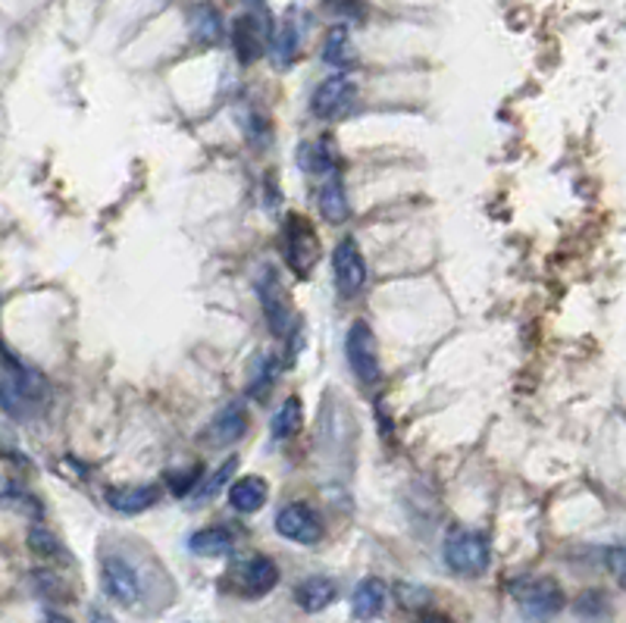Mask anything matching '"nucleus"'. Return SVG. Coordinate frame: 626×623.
Here are the masks:
<instances>
[{"instance_id":"1","label":"nucleus","mask_w":626,"mask_h":623,"mask_svg":"<svg viewBox=\"0 0 626 623\" xmlns=\"http://www.w3.org/2000/svg\"><path fill=\"white\" fill-rule=\"evenodd\" d=\"M273 16L263 3H251L244 7L232 22V47L241 66H254L270 54V42H273Z\"/></svg>"},{"instance_id":"2","label":"nucleus","mask_w":626,"mask_h":623,"mask_svg":"<svg viewBox=\"0 0 626 623\" xmlns=\"http://www.w3.org/2000/svg\"><path fill=\"white\" fill-rule=\"evenodd\" d=\"M511 596L517 602V611L523 614V621L530 623H548L555 621L564 611V589L558 580L551 577H526L511 586Z\"/></svg>"},{"instance_id":"3","label":"nucleus","mask_w":626,"mask_h":623,"mask_svg":"<svg viewBox=\"0 0 626 623\" xmlns=\"http://www.w3.org/2000/svg\"><path fill=\"white\" fill-rule=\"evenodd\" d=\"M282 254L285 263L298 273L310 276L317 260H320V236L314 229V223L301 214H288L282 223Z\"/></svg>"},{"instance_id":"4","label":"nucleus","mask_w":626,"mask_h":623,"mask_svg":"<svg viewBox=\"0 0 626 623\" xmlns=\"http://www.w3.org/2000/svg\"><path fill=\"white\" fill-rule=\"evenodd\" d=\"M445 564L457 577H482L492 564V542L479 530H457L445 542Z\"/></svg>"},{"instance_id":"5","label":"nucleus","mask_w":626,"mask_h":623,"mask_svg":"<svg viewBox=\"0 0 626 623\" xmlns=\"http://www.w3.org/2000/svg\"><path fill=\"white\" fill-rule=\"evenodd\" d=\"M44 395H47V386L32 370H16V373H7L0 380V408L16 420L38 414L44 405Z\"/></svg>"},{"instance_id":"6","label":"nucleus","mask_w":626,"mask_h":623,"mask_svg":"<svg viewBox=\"0 0 626 623\" xmlns=\"http://www.w3.org/2000/svg\"><path fill=\"white\" fill-rule=\"evenodd\" d=\"M345 358L351 373L364 383L376 386L383 380V364H379V348H376V332L367 320H354L345 336Z\"/></svg>"},{"instance_id":"7","label":"nucleus","mask_w":626,"mask_h":623,"mask_svg":"<svg viewBox=\"0 0 626 623\" xmlns=\"http://www.w3.org/2000/svg\"><path fill=\"white\" fill-rule=\"evenodd\" d=\"M101 589L110 602L119 608H135L141 602V577L135 564L123 555H104L101 558Z\"/></svg>"},{"instance_id":"8","label":"nucleus","mask_w":626,"mask_h":623,"mask_svg":"<svg viewBox=\"0 0 626 623\" xmlns=\"http://www.w3.org/2000/svg\"><path fill=\"white\" fill-rule=\"evenodd\" d=\"M258 295L270 332L276 339L292 336L295 332V307H292V298H288L285 285H282L280 276L273 270H263V276L258 280Z\"/></svg>"},{"instance_id":"9","label":"nucleus","mask_w":626,"mask_h":623,"mask_svg":"<svg viewBox=\"0 0 626 623\" xmlns=\"http://www.w3.org/2000/svg\"><path fill=\"white\" fill-rule=\"evenodd\" d=\"M332 273H335V288H339L342 302H351V298H357L364 292L369 276L367 260H364L357 241L351 236H345L335 245V251H332Z\"/></svg>"},{"instance_id":"10","label":"nucleus","mask_w":626,"mask_h":623,"mask_svg":"<svg viewBox=\"0 0 626 623\" xmlns=\"http://www.w3.org/2000/svg\"><path fill=\"white\" fill-rule=\"evenodd\" d=\"M357 82L348 76V72H339V76H332V79H326L317 86L314 91V101H310V110H314V116H320V120H342L348 116L354 104H357Z\"/></svg>"},{"instance_id":"11","label":"nucleus","mask_w":626,"mask_h":623,"mask_svg":"<svg viewBox=\"0 0 626 623\" xmlns=\"http://www.w3.org/2000/svg\"><path fill=\"white\" fill-rule=\"evenodd\" d=\"M276 533L288 542H295V545H320L323 520L310 505L292 501V505L280 508V514H276Z\"/></svg>"},{"instance_id":"12","label":"nucleus","mask_w":626,"mask_h":623,"mask_svg":"<svg viewBox=\"0 0 626 623\" xmlns=\"http://www.w3.org/2000/svg\"><path fill=\"white\" fill-rule=\"evenodd\" d=\"M280 577L282 574L276 560L270 558V555H254V558H248L238 567V592L244 599H263V596H270L280 586Z\"/></svg>"},{"instance_id":"13","label":"nucleus","mask_w":626,"mask_h":623,"mask_svg":"<svg viewBox=\"0 0 626 623\" xmlns=\"http://www.w3.org/2000/svg\"><path fill=\"white\" fill-rule=\"evenodd\" d=\"M107 505L116 511V514H145L151 511L153 505L160 501V489L157 486H113L104 492Z\"/></svg>"},{"instance_id":"14","label":"nucleus","mask_w":626,"mask_h":623,"mask_svg":"<svg viewBox=\"0 0 626 623\" xmlns=\"http://www.w3.org/2000/svg\"><path fill=\"white\" fill-rule=\"evenodd\" d=\"M389 604V586L379 577H367L357 582L354 596H351V611L357 621H376Z\"/></svg>"},{"instance_id":"15","label":"nucleus","mask_w":626,"mask_h":623,"mask_svg":"<svg viewBox=\"0 0 626 623\" xmlns=\"http://www.w3.org/2000/svg\"><path fill=\"white\" fill-rule=\"evenodd\" d=\"M335 599H339V582L320 577V574L301 580L295 589V602L304 614H320L329 604H335Z\"/></svg>"},{"instance_id":"16","label":"nucleus","mask_w":626,"mask_h":623,"mask_svg":"<svg viewBox=\"0 0 626 623\" xmlns=\"http://www.w3.org/2000/svg\"><path fill=\"white\" fill-rule=\"evenodd\" d=\"M270 498V483L263 476H238L229 486V505L238 514H258Z\"/></svg>"},{"instance_id":"17","label":"nucleus","mask_w":626,"mask_h":623,"mask_svg":"<svg viewBox=\"0 0 626 623\" xmlns=\"http://www.w3.org/2000/svg\"><path fill=\"white\" fill-rule=\"evenodd\" d=\"M298 167H301L310 179L323 182V179L339 172V157H335L332 145H329L326 138L323 141H304L301 151H298Z\"/></svg>"},{"instance_id":"18","label":"nucleus","mask_w":626,"mask_h":623,"mask_svg":"<svg viewBox=\"0 0 626 623\" xmlns=\"http://www.w3.org/2000/svg\"><path fill=\"white\" fill-rule=\"evenodd\" d=\"M232 548H236V539L226 526H207L189 536V552L197 558H226L232 555Z\"/></svg>"},{"instance_id":"19","label":"nucleus","mask_w":626,"mask_h":623,"mask_svg":"<svg viewBox=\"0 0 626 623\" xmlns=\"http://www.w3.org/2000/svg\"><path fill=\"white\" fill-rule=\"evenodd\" d=\"M244 432H248V414H244V408L241 405H226L214 417V423L207 430V439L214 445H232Z\"/></svg>"},{"instance_id":"20","label":"nucleus","mask_w":626,"mask_h":623,"mask_svg":"<svg viewBox=\"0 0 626 623\" xmlns=\"http://www.w3.org/2000/svg\"><path fill=\"white\" fill-rule=\"evenodd\" d=\"M317 204H320V214L329 219V223H345L348 216V194L345 182H342V172L329 175L320 182L317 189Z\"/></svg>"},{"instance_id":"21","label":"nucleus","mask_w":626,"mask_h":623,"mask_svg":"<svg viewBox=\"0 0 626 623\" xmlns=\"http://www.w3.org/2000/svg\"><path fill=\"white\" fill-rule=\"evenodd\" d=\"M298 50H301V25L295 20H282L280 25L273 29V42H270L273 60H276V66L285 69L288 64H295Z\"/></svg>"},{"instance_id":"22","label":"nucleus","mask_w":626,"mask_h":623,"mask_svg":"<svg viewBox=\"0 0 626 623\" xmlns=\"http://www.w3.org/2000/svg\"><path fill=\"white\" fill-rule=\"evenodd\" d=\"M323 60L335 69H351L357 64V50H354V42H351V32L345 25H332V32L326 35L323 44Z\"/></svg>"},{"instance_id":"23","label":"nucleus","mask_w":626,"mask_h":623,"mask_svg":"<svg viewBox=\"0 0 626 623\" xmlns=\"http://www.w3.org/2000/svg\"><path fill=\"white\" fill-rule=\"evenodd\" d=\"M304 423V405L298 395H292V398H285L282 401V408L273 414V423H270V435L276 439V442H285V439H292L295 432L301 430Z\"/></svg>"},{"instance_id":"24","label":"nucleus","mask_w":626,"mask_h":623,"mask_svg":"<svg viewBox=\"0 0 626 623\" xmlns=\"http://www.w3.org/2000/svg\"><path fill=\"white\" fill-rule=\"evenodd\" d=\"M236 471H238V457L232 454V457H226V461H223V464H219V467H216V471L210 473L204 483H201V489L195 492V501H210L214 495L223 492V489L232 483V473Z\"/></svg>"},{"instance_id":"25","label":"nucleus","mask_w":626,"mask_h":623,"mask_svg":"<svg viewBox=\"0 0 626 623\" xmlns=\"http://www.w3.org/2000/svg\"><path fill=\"white\" fill-rule=\"evenodd\" d=\"M29 548L42 558H64V542L54 536L44 523H35L29 530Z\"/></svg>"},{"instance_id":"26","label":"nucleus","mask_w":626,"mask_h":623,"mask_svg":"<svg viewBox=\"0 0 626 623\" xmlns=\"http://www.w3.org/2000/svg\"><path fill=\"white\" fill-rule=\"evenodd\" d=\"M197 38L207 44H216L219 42V35H223V25H219V13H216L214 7H197V25H195Z\"/></svg>"},{"instance_id":"27","label":"nucleus","mask_w":626,"mask_h":623,"mask_svg":"<svg viewBox=\"0 0 626 623\" xmlns=\"http://www.w3.org/2000/svg\"><path fill=\"white\" fill-rule=\"evenodd\" d=\"M607 567H611L614 580L621 582V589H626V542L607 552Z\"/></svg>"},{"instance_id":"28","label":"nucleus","mask_w":626,"mask_h":623,"mask_svg":"<svg viewBox=\"0 0 626 623\" xmlns=\"http://www.w3.org/2000/svg\"><path fill=\"white\" fill-rule=\"evenodd\" d=\"M88 623H116V618L104 611V608H91V614H88Z\"/></svg>"},{"instance_id":"29","label":"nucleus","mask_w":626,"mask_h":623,"mask_svg":"<svg viewBox=\"0 0 626 623\" xmlns=\"http://www.w3.org/2000/svg\"><path fill=\"white\" fill-rule=\"evenodd\" d=\"M417 623H454L448 614H423Z\"/></svg>"},{"instance_id":"30","label":"nucleus","mask_w":626,"mask_h":623,"mask_svg":"<svg viewBox=\"0 0 626 623\" xmlns=\"http://www.w3.org/2000/svg\"><path fill=\"white\" fill-rule=\"evenodd\" d=\"M44 623H72V621H69V618H64V614H47V618H44Z\"/></svg>"}]
</instances>
